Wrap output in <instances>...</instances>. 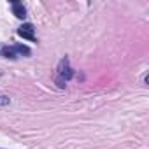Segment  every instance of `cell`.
Returning <instances> with one entry per match:
<instances>
[{"label":"cell","mask_w":149,"mask_h":149,"mask_svg":"<svg viewBox=\"0 0 149 149\" xmlns=\"http://www.w3.org/2000/svg\"><path fill=\"white\" fill-rule=\"evenodd\" d=\"M74 77V70L70 67V60L68 58H61L58 67H56V84L58 88H65V84Z\"/></svg>","instance_id":"obj_1"},{"label":"cell","mask_w":149,"mask_h":149,"mask_svg":"<svg viewBox=\"0 0 149 149\" xmlns=\"http://www.w3.org/2000/svg\"><path fill=\"white\" fill-rule=\"evenodd\" d=\"M32 49L23 44H14V46H0V56L4 58H19V56H30Z\"/></svg>","instance_id":"obj_2"},{"label":"cell","mask_w":149,"mask_h":149,"mask_svg":"<svg viewBox=\"0 0 149 149\" xmlns=\"http://www.w3.org/2000/svg\"><path fill=\"white\" fill-rule=\"evenodd\" d=\"M18 35L19 37H23V39H26V40H35V28H33V25L32 23H25V25H21L19 28H18Z\"/></svg>","instance_id":"obj_3"},{"label":"cell","mask_w":149,"mask_h":149,"mask_svg":"<svg viewBox=\"0 0 149 149\" xmlns=\"http://www.w3.org/2000/svg\"><path fill=\"white\" fill-rule=\"evenodd\" d=\"M11 6H13V13H14L16 18H19V19L26 18V9H25V6L21 2H11Z\"/></svg>","instance_id":"obj_4"},{"label":"cell","mask_w":149,"mask_h":149,"mask_svg":"<svg viewBox=\"0 0 149 149\" xmlns=\"http://www.w3.org/2000/svg\"><path fill=\"white\" fill-rule=\"evenodd\" d=\"M9 104H11V98H9V97L0 95V107H6V105H9Z\"/></svg>","instance_id":"obj_5"}]
</instances>
